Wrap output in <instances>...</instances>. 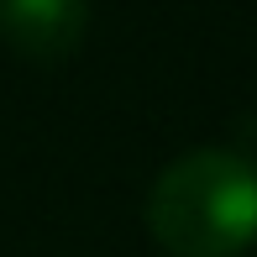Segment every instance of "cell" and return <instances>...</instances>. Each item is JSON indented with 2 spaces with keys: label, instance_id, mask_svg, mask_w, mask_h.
<instances>
[{
  "label": "cell",
  "instance_id": "obj_2",
  "mask_svg": "<svg viewBox=\"0 0 257 257\" xmlns=\"http://www.w3.org/2000/svg\"><path fill=\"white\" fill-rule=\"evenodd\" d=\"M89 0H0V37L32 63H63L84 42Z\"/></svg>",
  "mask_w": 257,
  "mask_h": 257
},
{
  "label": "cell",
  "instance_id": "obj_1",
  "mask_svg": "<svg viewBox=\"0 0 257 257\" xmlns=\"http://www.w3.org/2000/svg\"><path fill=\"white\" fill-rule=\"evenodd\" d=\"M147 231L168 257H241L257 241V163L194 147L153 179Z\"/></svg>",
  "mask_w": 257,
  "mask_h": 257
}]
</instances>
